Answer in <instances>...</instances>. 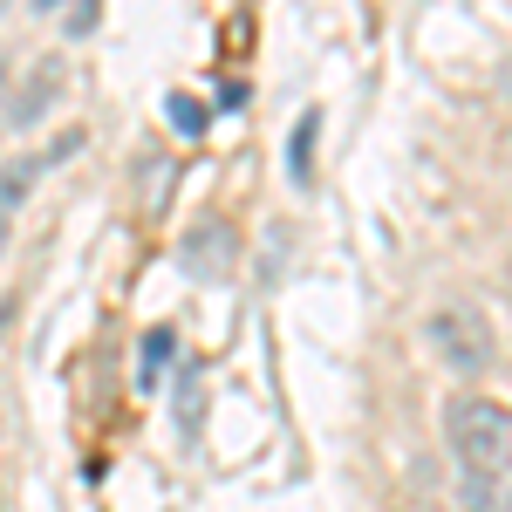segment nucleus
<instances>
[{
	"mask_svg": "<svg viewBox=\"0 0 512 512\" xmlns=\"http://www.w3.org/2000/svg\"><path fill=\"white\" fill-rule=\"evenodd\" d=\"M431 349L451 376H485L492 355H499V342H492V321L458 301V308H437L431 315Z\"/></svg>",
	"mask_w": 512,
	"mask_h": 512,
	"instance_id": "f03ea898",
	"label": "nucleus"
},
{
	"mask_svg": "<svg viewBox=\"0 0 512 512\" xmlns=\"http://www.w3.org/2000/svg\"><path fill=\"white\" fill-rule=\"evenodd\" d=\"M164 117L178 123V130H205V110H198V103H185V96H171V103H164Z\"/></svg>",
	"mask_w": 512,
	"mask_h": 512,
	"instance_id": "1a4fd4ad",
	"label": "nucleus"
},
{
	"mask_svg": "<svg viewBox=\"0 0 512 512\" xmlns=\"http://www.w3.org/2000/svg\"><path fill=\"white\" fill-rule=\"evenodd\" d=\"M35 7H62V0H35Z\"/></svg>",
	"mask_w": 512,
	"mask_h": 512,
	"instance_id": "9d476101",
	"label": "nucleus"
},
{
	"mask_svg": "<svg viewBox=\"0 0 512 512\" xmlns=\"http://www.w3.org/2000/svg\"><path fill=\"white\" fill-rule=\"evenodd\" d=\"M55 89H62V62H41V69H35V82H28V89H21V96L7 103V123H14V130L41 123L48 110H55Z\"/></svg>",
	"mask_w": 512,
	"mask_h": 512,
	"instance_id": "7ed1b4c3",
	"label": "nucleus"
},
{
	"mask_svg": "<svg viewBox=\"0 0 512 512\" xmlns=\"http://www.w3.org/2000/svg\"><path fill=\"white\" fill-rule=\"evenodd\" d=\"M164 362H171V328H151L144 335V383H158Z\"/></svg>",
	"mask_w": 512,
	"mask_h": 512,
	"instance_id": "6e6552de",
	"label": "nucleus"
},
{
	"mask_svg": "<svg viewBox=\"0 0 512 512\" xmlns=\"http://www.w3.org/2000/svg\"><path fill=\"white\" fill-rule=\"evenodd\" d=\"M444 437H451L465 478H512V410L485 403V396H458L444 410Z\"/></svg>",
	"mask_w": 512,
	"mask_h": 512,
	"instance_id": "f257e3e1",
	"label": "nucleus"
},
{
	"mask_svg": "<svg viewBox=\"0 0 512 512\" xmlns=\"http://www.w3.org/2000/svg\"><path fill=\"white\" fill-rule=\"evenodd\" d=\"M315 130H321V110H308L301 130L287 137V178H294V185H308V178H315Z\"/></svg>",
	"mask_w": 512,
	"mask_h": 512,
	"instance_id": "20e7f679",
	"label": "nucleus"
},
{
	"mask_svg": "<svg viewBox=\"0 0 512 512\" xmlns=\"http://www.w3.org/2000/svg\"><path fill=\"white\" fill-rule=\"evenodd\" d=\"M35 171H41L35 158H14V164H0V219H7V212H14V205L28 198V185H35Z\"/></svg>",
	"mask_w": 512,
	"mask_h": 512,
	"instance_id": "0eeeda50",
	"label": "nucleus"
},
{
	"mask_svg": "<svg viewBox=\"0 0 512 512\" xmlns=\"http://www.w3.org/2000/svg\"><path fill=\"white\" fill-rule=\"evenodd\" d=\"M0 246H7V219H0Z\"/></svg>",
	"mask_w": 512,
	"mask_h": 512,
	"instance_id": "9b49d317",
	"label": "nucleus"
},
{
	"mask_svg": "<svg viewBox=\"0 0 512 512\" xmlns=\"http://www.w3.org/2000/svg\"><path fill=\"white\" fill-rule=\"evenodd\" d=\"M465 512H512V478H465Z\"/></svg>",
	"mask_w": 512,
	"mask_h": 512,
	"instance_id": "423d86ee",
	"label": "nucleus"
},
{
	"mask_svg": "<svg viewBox=\"0 0 512 512\" xmlns=\"http://www.w3.org/2000/svg\"><path fill=\"white\" fill-rule=\"evenodd\" d=\"M219 253H226V226H198V233L185 239V267H192V274H205V280L226 267Z\"/></svg>",
	"mask_w": 512,
	"mask_h": 512,
	"instance_id": "39448f33",
	"label": "nucleus"
}]
</instances>
